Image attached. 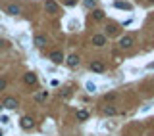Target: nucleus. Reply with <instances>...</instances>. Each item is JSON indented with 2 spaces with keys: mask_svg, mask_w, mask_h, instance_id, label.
<instances>
[{
  "mask_svg": "<svg viewBox=\"0 0 154 136\" xmlns=\"http://www.w3.org/2000/svg\"><path fill=\"white\" fill-rule=\"evenodd\" d=\"M19 125H21V129H25V130H29V129H33V117H21V121H19Z\"/></svg>",
  "mask_w": 154,
  "mask_h": 136,
  "instance_id": "39448f33",
  "label": "nucleus"
},
{
  "mask_svg": "<svg viewBox=\"0 0 154 136\" xmlns=\"http://www.w3.org/2000/svg\"><path fill=\"white\" fill-rule=\"evenodd\" d=\"M66 63H67V67H71V69H75L77 65H79V56H75V54H71V56H67V59H66Z\"/></svg>",
  "mask_w": 154,
  "mask_h": 136,
  "instance_id": "423d86ee",
  "label": "nucleus"
},
{
  "mask_svg": "<svg viewBox=\"0 0 154 136\" xmlns=\"http://www.w3.org/2000/svg\"><path fill=\"white\" fill-rule=\"evenodd\" d=\"M2 134H4V132H2V129H0V136H2Z\"/></svg>",
  "mask_w": 154,
  "mask_h": 136,
  "instance_id": "393cba45",
  "label": "nucleus"
},
{
  "mask_svg": "<svg viewBox=\"0 0 154 136\" xmlns=\"http://www.w3.org/2000/svg\"><path fill=\"white\" fill-rule=\"evenodd\" d=\"M44 44H46V37H44V35H37V37H35V46L43 48Z\"/></svg>",
  "mask_w": 154,
  "mask_h": 136,
  "instance_id": "9b49d317",
  "label": "nucleus"
},
{
  "mask_svg": "<svg viewBox=\"0 0 154 136\" xmlns=\"http://www.w3.org/2000/svg\"><path fill=\"white\" fill-rule=\"evenodd\" d=\"M114 6H116V8H120V10H131V8H133L129 2H121V0H116Z\"/></svg>",
  "mask_w": 154,
  "mask_h": 136,
  "instance_id": "9d476101",
  "label": "nucleus"
},
{
  "mask_svg": "<svg viewBox=\"0 0 154 136\" xmlns=\"http://www.w3.org/2000/svg\"><path fill=\"white\" fill-rule=\"evenodd\" d=\"M44 10H46L48 14H56V12H58V4H56L54 0H46V2H44Z\"/></svg>",
  "mask_w": 154,
  "mask_h": 136,
  "instance_id": "20e7f679",
  "label": "nucleus"
},
{
  "mask_svg": "<svg viewBox=\"0 0 154 136\" xmlns=\"http://www.w3.org/2000/svg\"><path fill=\"white\" fill-rule=\"evenodd\" d=\"M50 86H60V81H58V79H52V81H50Z\"/></svg>",
  "mask_w": 154,
  "mask_h": 136,
  "instance_id": "412c9836",
  "label": "nucleus"
},
{
  "mask_svg": "<svg viewBox=\"0 0 154 136\" xmlns=\"http://www.w3.org/2000/svg\"><path fill=\"white\" fill-rule=\"evenodd\" d=\"M147 69H154V61H150V63H148V65H147Z\"/></svg>",
  "mask_w": 154,
  "mask_h": 136,
  "instance_id": "b1692460",
  "label": "nucleus"
},
{
  "mask_svg": "<svg viewBox=\"0 0 154 136\" xmlns=\"http://www.w3.org/2000/svg\"><path fill=\"white\" fill-rule=\"evenodd\" d=\"M6 88V81H4V79H0V90H4Z\"/></svg>",
  "mask_w": 154,
  "mask_h": 136,
  "instance_id": "4be33fe9",
  "label": "nucleus"
},
{
  "mask_svg": "<svg viewBox=\"0 0 154 136\" xmlns=\"http://www.w3.org/2000/svg\"><path fill=\"white\" fill-rule=\"evenodd\" d=\"M133 44H135V38H133L131 35H125V37L120 38V48L121 50H127V48H131Z\"/></svg>",
  "mask_w": 154,
  "mask_h": 136,
  "instance_id": "f03ea898",
  "label": "nucleus"
},
{
  "mask_svg": "<svg viewBox=\"0 0 154 136\" xmlns=\"http://www.w3.org/2000/svg\"><path fill=\"white\" fill-rule=\"evenodd\" d=\"M92 44L96 48H102L106 44V35H95V37H92Z\"/></svg>",
  "mask_w": 154,
  "mask_h": 136,
  "instance_id": "7ed1b4c3",
  "label": "nucleus"
},
{
  "mask_svg": "<svg viewBox=\"0 0 154 136\" xmlns=\"http://www.w3.org/2000/svg\"><path fill=\"white\" fill-rule=\"evenodd\" d=\"M6 12H8L10 15H18V14H19V6H18V4H10Z\"/></svg>",
  "mask_w": 154,
  "mask_h": 136,
  "instance_id": "4468645a",
  "label": "nucleus"
},
{
  "mask_svg": "<svg viewBox=\"0 0 154 136\" xmlns=\"http://www.w3.org/2000/svg\"><path fill=\"white\" fill-rule=\"evenodd\" d=\"M89 69H91L92 73H104V71H106V65H104L102 61H98V59H92V61L89 63Z\"/></svg>",
  "mask_w": 154,
  "mask_h": 136,
  "instance_id": "f257e3e1",
  "label": "nucleus"
},
{
  "mask_svg": "<svg viewBox=\"0 0 154 136\" xmlns=\"http://www.w3.org/2000/svg\"><path fill=\"white\" fill-rule=\"evenodd\" d=\"M50 59H52V63H56V65H58V63H62L64 61V54L60 50H54L50 54Z\"/></svg>",
  "mask_w": 154,
  "mask_h": 136,
  "instance_id": "0eeeda50",
  "label": "nucleus"
},
{
  "mask_svg": "<svg viewBox=\"0 0 154 136\" xmlns=\"http://www.w3.org/2000/svg\"><path fill=\"white\" fill-rule=\"evenodd\" d=\"M0 123H2V125H8V123H10V117H8V115H0Z\"/></svg>",
  "mask_w": 154,
  "mask_h": 136,
  "instance_id": "a211bd4d",
  "label": "nucleus"
},
{
  "mask_svg": "<svg viewBox=\"0 0 154 136\" xmlns=\"http://www.w3.org/2000/svg\"><path fill=\"white\" fill-rule=\"evenodd\" d=\"M23 81H25V85L31 86V85H35V82H37V75H35V73H27Z\"/></svg>",
  "mask_w": 154,
  "mask_h": 136,
  "instance_id": "1a4fd4ad",
  "label": "nucleus"
},
{
  "mask_svg": "<svg viewBox=\"0 0 154 136\" xmlns=\"http://www.w3.org/2000/svg\"><path fill=\"white\" fill-rule=\"evenodd\" d=\"M92 17H95L96 21H100V19H104V12L102 10H95L92 12Z\"/></svg>",
  "mask_w": 154,
  "mask_h": 136,
  "instance_id": "f3484780",
  "label": "nucleus"
},
{
  "mask_svg": "<svg viewBox=\"0 0 154 136\" xmlns=\"http://www.w3.org/2000/svg\"><path fill=\"white\" fill-rule=\"evenodd\" d=\"M116 98V94H114V92H112V94H106V100H114Z\"/></svg>",
  "mask_w": 154,
  "mask_h": 136,
  "instance_id": "5701e85b",
  "label": "nucleus"
},
{
  "mask_svg": "<svg viewBox=\"0 0 154 136\" xmlns=\"http://www.w3.org/2000/svg\"><path fill=\"white\" fill-rule=\"evenodd\" d=\"M106 29H108V35H114L116 33V25H108Z\"/></svg>",
  "mask_w": 154,
  "mask_h": 136,
  "instance_id": "6ab92c4d",
  "label": "nucleus"
},
{
  "mask_svg": "<svg viewBox=\"0 0 154 136\" xmlns=\"http://www.w3.org/2000/svg\"><path fill=\"white\" fill-rule=\"evenodd\" d=\"M102 111H104V115H117V107L114 106H106Z\"/></svg>",
  "mask_w": 154,
  "mask_h": 136,
  "instance_id": "2eb2a0df",
  "label": "nucleus"
},
{
  "mask_svg": "<svg viewBox=\"0 0 154 136\" xmlns=\"http://www.w3.org/2000/svg\"><path fill=\"white\" fill-rule=\"evenodd\" d=\"M48 98V92H39V94H35V102H44V100Z\"/></svg>",
  "mask_w": 154,
  "mask_h": 136,
  "instance_id": "dca6fc26",
  "label": "nucleus"
},
{
  "mask_svg": "<svg viewBox=\"0 0 154 136\" xmlns=\"http://www.w3.org/2000/svg\"><path fill=\"white\" fill-rule=\"evenodd\" d=\"M4 107H6V109H15V107H18V100L15 98H6Z\"/></svg>",
  "mask_w": 154,
  "mask_h": 136,
  "instance_id": "6e6552de",
  "label": "nucleus"
},
{
  "mask_svg": "<svg viewBox=\"0 0 154 136\" xmlns=\"http://www.w3.org/2000/svg\"><path fill=\"white\" fill-rule=\"evenodd\" d=\"M89 119V111L87 109H79L77 111V121H87Z\"/></svg>",
  "mask_w": 154,
  "mask_h": 136,
  "instance_id": "ddd939ff",
  "label": "nucleus"
},
{
  "mask_svg": "<svg viewBox=\"0 0 154 136\" xmlns=\"http://www.w3.org/2000/svg\"><path fill=\"white\" fill-rule=\"evenodd\" d=\"M85 6H87V8H95V0H85Z\"/></svg>",
  "mask_w": 154,
  "mask_h": 136,
  "instance_id": "aec40b11",
  "label": "nucleus"
},
{
  "mask_svg": "<svg viewBox=\"0 0 154 136\" xmlns=\"http://www.w3.org/2000/svg\"><path fill=\"white\" fill-rule=\"evenodd\" d=\"M85 90H87L89 94H95V92H96V85L92 81H87V82H85Z\"/></svg>",
  "mask_w": 154,
  "mask_h": 136,
  "instance_id": "f8f14e48",
  "label": "nucleus"
}]
</instances>
